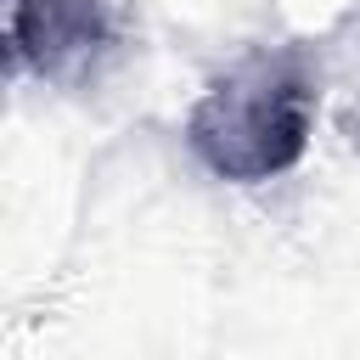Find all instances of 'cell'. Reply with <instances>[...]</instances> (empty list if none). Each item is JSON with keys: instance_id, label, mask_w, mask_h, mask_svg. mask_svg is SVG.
<instances>
[{"instance_id": "cell-2", "label": "cell", "mask_w": 360, "mask_h": 360, "mask_svg": "<svg viewBox=\"0 0 360 360\" xmlns=\"http://www.w3.org/2000/svg\"><path fill=\"white\" fill-rule=\"evenodd\" d=\"M11 68L62 90L96 84L124 51L118 0H11Z\"/></svg>"}, {"instance_id": "cell-1", "label": "cell", "mask_w": 360, "mask_h": 360, "mask_svg": "<svg viewBox=\"0 0 360 360\" xmlns=\"http://www.w3.org/2000/svg\"><path fill=\"white\" fill-rule=\"evenodd\" d=\"M315 96H321V73L298 39L259 45L191 101L186 146L219 180L236 186L276 180L298 169V158L309 152Z\"/></svg>"}]
</instances>
